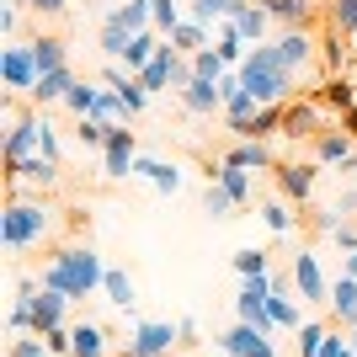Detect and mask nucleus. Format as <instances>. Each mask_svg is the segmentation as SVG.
<instances>
[{
	"mask_svg": "<svg viewBox=\"0 0 357 357\" xmlns=\"http://www.w3.org/2000/svg\"><path fill=\"white\" fill-rule=\"evenodd\" d=\"M75 86H80V80L70 75V64H59V70H48L43 80H38V91H32V102H38V107H54V102H64V96H70Z\"/></svg>",
	"mask_w": 357,
	"mask_h": 357,
	"instance_id": "nucleus-11",
	"label": "nucleus"
},
{
	"mask_svg": "<svg viewBox=\"0 0 357 357\" xmlns=\"http://www.w3.org/2000/svg\"><path fill=\"white\" fill-rule=\"evenodd\" d=\"M342 128H347V134L357 139V107H347V112H342Z\"/></svg>",
	"mask_w": 357,
	"mask_h": 357,
	"instance_id": "nucleus-33",
	"label": "nucleus"
},
{
	"mask_svg": "<svg viewBox=\"0 0 357 357\" xmlns=\"http://www.w3.org/2000/svg\"><path fill=\"white\" fill-rule=\"evenodd\" d=\"M240 86L251 91L261 107H272V102H288V91H294V70L283 64V54L278 48H256L251 59L240 64Z\"/></svg>",
	"mask_w": 357,
	"mask_h": 357,
	"instance_id": "nucleus-1",
	"label": "nucleus"
},
{
	"mask_svg": "<svg viewBox=\"0 0 357 357\" xmlns=\"http://www.w3.org/2000/svg\"><path fill=\"white\" fill-rule=\"evenodd\" d=\"M48 235H54V213L22 203V192H6V251L27 256V245H43Z\"/></svg>",
	"mask_w": 357,
	"mask_h": 357,
	"instance_id": "nucleus-2",
	"label": "nucleus"
},
{
	"mask_svg": "<svg viewBox=\"0 0 357 357\" xmlns=\"http://www.w3.org/2000/svg\"><path fill=\"white\" fill-rule=\"evenodd\" d=\"M298 288H304V294H310V304H326V288H320V272H314V261L310 256H298Z\"/></svg>",
	"mask_w": 357,
	"mask_h": 357,
	"instance_id": "nucleus-22",
	"label": "nucleus"
},
{
	"mask_svg": "<svg viewBox=\"0 0 357 357\" xmlns=\"http://www.w3.org/2000/svg\"><path fill=\"white\" fill-rule=\"evenodd\" d=\"M326 342H331V331L320 326V320H310V326L298 331V357H320V352H326Z\"/></svg>",
	"mask_w": 357,
	"mask_h": 357,
	"instance_id": "nucleus-21",
	"label": "nucleus"
},
{
	"mask_svg": "<svg viewBox=\"0 0 357 357\" xmlns=\"http://www.w3.org/2000/svg\"><path fill=\"white\" fill-rule=\"evenodd\" d=\"M171 336H176L171 326H144V331L134 336V347H128V352H144V357H165V352H171Z\"/></svg>",
	"mask_w": 357,
	"mask_h": 357,
	"instance_id": "nucleus-15",
	"label": "nucleus"
},
{
	"mask_svg": "<svg viewBox=\"0 0 357 357\" xmlns=\"http://www.w3.org/2000/svg\"><path fill=\"white\" fill-rule=\"evenodd\" d=\"M112 294H118V304H134V288H128V283H123V278H118V272H112Z\"/></svg>",
	"mask_w": 357,
	"mask_h": 357,
	"instance_id": "nucleus-32",
	"label": "nucleus"
},
{
	"mask_svg": "<svg viewBox=\"0 0 357 357\" xmlns=\"http://www.w3.org/2000/svg\"><path fill=\"white\" fill-rule=\"evenodd\" d=\"M261 213H267V224H272V229H288V208L278 203V197H272V203H267Z\"/></svg>",
	"mask_w": 357,
	"mask_h": 357,
	"instance_id": "nucleus-30",
	"label": "nucleus"
},
{
	"mask_svg": "<svg viewBox=\"0 0 357 357\" xmlns=\"http://www.w3.org/2000/svg\"><path fill=\"white\" fill-rule=\"evenodd\" d=\"M70 336H75V352L70 357H107V342H112V336H107L102 326H91V320H80Z\"/></svg>",
	"mask_w": 357,
	"mask_h": 357,
	"instance_id": "nucleus-14",
	"label": "nucleus"
},
{
	"mask_svg": "<svg viewBox=\"0 0 357 357\" xmlns=\"http://www.w3.org/2000/svg\"><path fill=\"white\" fill-rule=\"evenodd\" d=\"M11 6H22V11H38L43 22H59V16L70 11V0H11Z\"/></svg>",
	"mask_w": 357,
	"mask_h": 357,
	"instance_id": "nucleus-24",
	"label": "nucleus"
},
{
	"mask_svg": "<svg viewBox=\"0 0 357 357\" xmlns=\"http://www.w3.org/2000/svg\"><path fill=\"white\" fill-rule=\"evenodd\" d=\"M245 0H197V22H208V16H235Z\"/></svg>",
	"mask_w": 357,
	"mask_h": 357,
	"instance_id": "nucleus-26",
	"label": "nucleus"
},
{
	"mask_svg": "<svg viewBox=\"0 0 357 357\" xmlns=\"http://www.w3.org/2000/svg\"><path fill=\"white\" fill-rule=\"evenodd\" d=\"M181 102H187V112H219L224 107V91H219V80H203V75H192L187 86H181Z\"/></svg>",
	"mask_w": 357,
	"mask_h": 357,
	"instance_id": "nucleus-8",
	"label": "nucleus"
},
{
	"mask_svg": "<svg viewBox=\"0 0 357 357\" xmlns=\"http://www.w3.org/2000/svg\"><path fill=\"white\" fill-rule=\"evenodd\" d=\"M64 107H70L75 118H86V112H96V91H91V86H75L70 96H64Z\"/></svg>",
	"mask_w": 357,
	"mask_h": 357,
	"instance_id": "nucleus-25",
	"label": "nucleus"
},
{
	"mask_svg": "<svg viewBox=\"0 0 357 357\" xmlns=\"http://www.w3.org/2000/svg\"><path fill=\"white\" fill-rule=\"evenodd\" d=\"M310 155H314L320 165H347V160H357V139L336 123V128H326V134L310 144Z\"/></svg>",
	"mask_w": 357,
	"mask_h": 357,
	"instance_id": "nucleus-6",
	"label": "nucleus"
},
{
	"mask_svg": "<svg viewBox=\"0 0 357 357\" xmlns=\"http://www.w3.org/2000/svg\"><path fill=\"white\" fill-rule=\"evenodd\" d=\"M203 203H208L213 219H229V208H235V197L224 192V187H208V197H203Z\"/></svg>",
	"mask_w": 357,
	"mask_h": 357,
	"instance_id": "nucleus-27",
	"label": "nucleus"
},
{
	"mask_svg": "<svg viewBox=\"0 0 357 357\" xmlns=\"http://www.w3.org/2000/svg\"><path fill=\"white\" fill-rule=\"evenodd\" d=\"M112 86H118L123 112H139V107H144V80H134V75H112Z\"/></svg>",
	"mask_w": 357,
	"mask_h": 357,
	"instance_id": "nucleus-20",
	"label": "nucleus"
},
{
	"mask_svg": "<svg viewBox=\"0 0 357 357\" xmlns=\"http://www.w3.org/2000/svg\"><path fill=\"white\" fill-rule=\"evenodd\" d=\"M224 347H229V352H235V357H272L267 336H261V331H256L251 320H245V326H235V331H229V336H224Z\"/></svg>",
	"mask_w": 357,
	"mask_h": 357,
	"instance_id": "nucleus-13",
	"label": "nucleus"
},
{
	"mask_svg": "<svg viewBox=\"0 0 357 357\" xmlns=\"http://www.w3.org/2000/svg\"><path fill=\"white\" fill-rule=\"evenodd\" d=\"M240 272H245V278H261V272H267V256L261 251H240Z\"/></svg>",
	"mask_w": 357,
	"mask_h": 357,
	"instance_id": "nucleus-29",
	"label": "nucleus"
},
{
	"mask_svg": "<svg viewBox=\"0 0 357 357\" xmlns=\"http://www.w3.org/2000/svg\"><path fill=\"white\" fill-rule=\"evenodd\" d=\"M283 134L294 139V144H314V139L326 134L320 107H314V102H288V112H283Z\"/></svg>",
	"mask_w": 357,
	"mask_h": 357,
	"instance_id": "nucleus-5",
	"label": "nucleus"
},
{
	"mask_svg": "<svg viewBox=\"0 0 357 357\" xmlns=\"http://www.w3.org/2000/svg\"><path fill=\"white\" fill-rule=\"evenodd\" d=\"M38 80H43V70L32 59V43H11L6 48V86H11V96H32Z\"/></svg>",
	"mask_w": 357,
	"mask_h": 357,
	"instance_id": "nucleus-3",
	"label": "nucleus"
},
{
	"mask_svg": "<svg viewBox=\"0 0 357 357\" xmlns=\"http://www.w3.org/2000/svg\"><path fill=\"white\" fill-rule=\"evenodd\" d=\"M347 272H352V278H357V256H352V261H347Z\"/></svg>",
	"mask_w": 357,
	"mask_h": 357,
	"instance_id": "nucleus-34",
	"label": "nucleus"
},
{
	"mask_svg": "<svg viewBox=\"0 0 357 357\" xmlns=\"http://www.w3.org/2000/svg\"><path fill=\"white\" fill-rule=\"evenodd\" d=\"M102 149H107V176H128V160H134V128H112Z\"/></svg>",
	"mask_w": 357,
	"mask_h": 357,
	"instance_id": "nucleus-12",
	"label": "nucleus"
},
{
	"mask_svg": "<svg viewBox=\"0 0 357 357\" xmlns=\"http://www.w3.org/2000/svg\"><path fill=\"white\" fill-rule=\"evenodd\" d=\"M267 22H272V11H267V6H251V0L235 11V32H240V38H256V43H261Z\"/></svg>",
	"mask_w": 357,
	"mask_h": 357,
	"instance_id": "nucleus-16",
	"label": "nucleus"
},
{
	"mask_svg": "<svg viewBox=\"0 0 357 357\" xmlns=\"http://www.w3.org/2000/svg\"><path fill=\"white\" fill-rule=\"evenodd\" d=\"M224 165H240V171H272V165H278V155H272L261 139H240V144L224 149Z\"/></svg>",
	"mask_w": 357,
	"mask_h": 357,
	"instance_id": "nucleus-7",
	"label": "nucleus"
},
{
	"mask_svg": "<svg viewBox=\"0 0 357 357\" xmlns=\"http://www.w3.org/2000/svg\"><path fill=\"white\" fill-rule=\"evenodd\" d=\"M219 187L235 197V203H245V197H251V181H245V171H240V165H224V171H219Z\"/></svg>",
	"mask_w": 357,
	"mask_h": 357,
	"instance_id": "nucleus-23",
	"label": "nucleus"
},
{
	"mask_svg": "<svg viewBox=\"0 0 357 357\" xmlns=\"http://www.w3.org/2000/svg\"><path fill=\"white\" fill-rule=\"evenodd\" d=\"M278 54H283L288 70H304V64H314V38L304 27H288L283 38H278Z\"/></svg>",
	"mask_w": 357,
	"mask_h": 357,
	"instance_id": "nucleus-10",
	"label": "nucleus"
},
{
	"mask_svg": "<svg viewBox=\"0 0 357 357\" xmlns=\"http://www.w3.org/2000/svg\"><path fill=\"white\" fill-rule=\"evenodd\" d=\"M32 59H38V70H59L64 64V38H54V32H38V38H32Z\"/></svg>",
	"mask_w": 357,
	"mask_h": 357,
	"instance_id": "nucleus-17",
	"label": "nucleus"
},
{
	"mask_svg": "<svg viewBox=\"0 0 357 357\" xmlns=\"http://www.w3.org/2000/svg\"><path fill=\"white\" fill-rule=\"evenodd\" d=\"M261 6H267L272 22H283V27H310L314 16L326 11L320 0H261Z\"/></svg>",
	"mask_w": 357,
	"mask_h": 357,
	"instance_id": "nucleus-9",
	"label": "nucleus"
},
{
	"mask_svg": "<svg viewBox=\"0 0 357 357\" xmlns=\"http://www.w3.org/2000/svg\"><path fill=\"white\" fill-rule=\"evenodd\" d=\"M123 357H144V352H123Z\"/></svg>",
	"mask_w": 357,
	"mask_h": 357,
	"instance_id": "nucleus-35",
	"label": "nucleus"
},
{
	"mask_svg": "<svg viewBox=\"0 0 357 357\" xmlns=\"http://www.w3.org/2000/svg\"><path fill=\"white\" fill-rule=\"evenodd\" d=\"M192 75H203V80H219V54H203V48H197V54H192Z\"/></svg>",
	"mask_w": 357,
	"mask_h": 357,
	"instance_id": "nucleus-28",
	"label": "nucleus"
},
{
	"mask_svg": "<svg viewBox=\"0 0 357 357\" xmlns=\"http://www.w3.org/2000/svg\"><path fill=\"white\" fill-rule=\"evenodd\" d=\"M326 27L357 32V0H326Z\"/></svg>",
	"mask_w": 357,
	"mask_h": 357,
	"instance_id": "nucleus-19",
	"label": "nucleus"
},
{
	"mask_svg": "<svg viewBox=\"0 0 357 357\" xmlns=\"http://www.w3.org/2000/svg\"><path fill=\"white\" fill-rule=\"evenodd\" d=\"M149 6H155V22H160V27H176V6H171V0H149Z\"/></svg>",
	"mask_w": 357,
	"mask_h": 357,
	"instance_id": "nucleus-31",
	"label": "nucleus"
},
{
	"mask_svg": "<svg viewBox=\"0 0 357 357\" xmlns=\"http://www.w3.org/2000/svg\"><path fill=\"white\" fill-rule=\"evenodd\" d=\"M272 181H278V192H283L288 203H310V192H314V165L310 160H278V165H272Z\"/></svg>",
	"mask_w": 357,
	"mask_h": 357,
	"instance_id": "nucleus-4",
	"label": "nucleus"
},
{
	"mask_svg": "<svg viewBox=\"0 0 357 357\" xmlns=\"http://www.w3.org/2000/svg\"><path fill=\"white\" fill-rule=\"evenodd\" d=\"M320 107H331V112H347V107H357V91L347 86V80H326V86H320Z\"/></svg>",
	"mask_w": 357,
	"mask_h": 357,
	"instance_id": "nucleus-18",
	"label": "nucleus"
}]
</instances>
